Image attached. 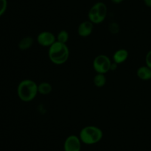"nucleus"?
Wrapping results in <instances>:
<instances>
[{"label":"nucleus","instance_id":"f03ea898","mask_svg":"<svg viewBox=\"0 0 151 151\" xmlns=\"http://www.w3.org/2000/svg\"><path fill=\"white\" fill-rule=\"evenodd\" d=\"M38 93V84L31 79H24L17 87V95L24 102H32Z\"/></svg>","mask_w":151,"mask_h":151},{"label":"nucleus","instance_id":"20e7f679","mask_svg":"<svg viewBox=\"0 0 151 151\" xmlns=\"http://www.w3.org/2000/svg\"><path fill=\"white\" fill-rule=\"evenodd\" d=\"M108 13V7L104 2L98 1L91 6L88 13V20L94 25H99L106 19Z\"/></svg>","mask_w":151,"mask_h":151},{"label":"nucleus","instance_id":"39448f33","mask_svg":"<svg viewBox=\"0 0 151 151\" xmlns=\"http://www.w3.org/2000/svg\"><path fill=\"white\" fill-rule=\"evenodd\" d=\"M111 60L108 56L100 54L96 56L93 61V68L97 73L106 74L111 70Z\"/></svg>","mask_w":151,"mask_h":151},{"label":"nucleus","instance_id":"4468645a","mask_svg":"<svg viewBox=\"0 0 151 151\" xmlns=\"http://www.w3.org/2000/svg\"><path fill=\"white\" fill-rule=\"evenodd\" d=\"M69 34L65 30H62L60 32L58 33L57 36H56V41H59V42L63 43V44H66L67 41H69Z\"/></svg>","mask_w":151,"mask_h":151},{"label":"nucleus","instance_id":"0eeeda50","mask_svg":"<svg viewBox=\"0 0 151 151\" xmlns=\"http://www.w3.org/2000/svg\"><path fill=\"white\" fill-rule=\"evenodd\" d=\"M36 41L42 47H50L56 41V36L50 31H42L38 34Z\"/></svg>","mask_w":151,"mask_h":151},{"label":"nucleus","instance_id":"423d86ee","mask_svg":"<svg viewBox=\"0 0 151 151\" xmlns=\"http://www.w3.org/2000/svg\"><path fill=\"white\" fill-rule=\"evenodd\" d=\"M81 142L79 136L75 135H70L64 141L63 149L64 151H81Z\"/></svg>","mask_w":151,"mask_h":151},{"label":"nucleus","instance_id":"9d476101","mask_svg":"<svg viewBox=\"0 0 151 151\" xmlns=\"http://www.w3.org/2000/svg\"><path fill=\"white\" fill-rule=\"evenodd\" d=\"M137 76L139 78L143 81H148L151 79V68L147 65L141 66L137 69Z\"/></svg>","mask_w":151,"mask_h":151},{"label":"nucleus","instance_id":"f8f14e48","mask_svg":"<svg viewBox=\"0 0 151 151\" xmlns=\"http://www.w3.org/2000/svg\"><path fill=\"white\" fill-rule=\"evenodd\" d=\"M38 93L43 96H47L50 94L52 91V85L50 83L47 81H43L38 84Z\"/></svg>","mask_w":151,"mask_h":151},{"label":"nucleus","instance_id":"a211bd4d","mask_svg":"<svg viewBox=\"0 0 151 151\" xmlns=\"http://www.w3.org/2000/svg\"><path fill=\"white\" fill-rule=\"evenodd\" d=\"M117 67H118L117 64H116V63H115V62H112L111 65V71L116 70V68H117Z\"/></svg>","mask_w":151,"mask_h":151},{"label":"nucleus","instance_id":"9b49d317","mask_svg":"<svg viewBox=\"0 0 151 151\" xmlns=\"http://www.w3.org/2000/svg\"><path fill=\"white\" fill-rule=\"evenodd\" d=\"M34 43V38L32 36H25L19 41L18 47L21 50H26L30 48Z\"/></svg>","mask_w":151,"mask_h":151},{"label":"nucleus","instance_id":"f3484780","mask_svg":"<svg viewBox=\"0 0 151 151\" xmlns=\"http://www.w3.org/2000/svg\"><path fill=\"white\" fill-rule=\"evenodd\" d=\"M145 64L147 67L151 68V50H149L145 56Z\"/></svg>","mask_w":151,"mask_h":151},{"label":"nucleus","instance_id":"2eb2a0df","mask_svg":"<svg viewBox=\"0 0 151 151\" xmlns=\"http://www.w3.org/2000/svg\"><path fill=\"white\" fill-rule=\"evenodd\" d=\"M109 31H110L111 33L113 34H117L119 31V25L115 22H113V23H111L109 26Z\"/></svg>","mask_w":151,"mask_h":151},{"label":"nucleus","instance_id":"dca6fc26","mask_svg":"<svg viewBox=\"0 0 151 151\" xmlns=\"http://www.w3.org/2000/svg\"><path fill=\"white\" fill-rule=\"evenodd\" d=\"M7 8V0H0V17L6 12Z\"/></svg>","mask_w":151,"mask_h":151},{"label":"nucleus","instance_id":"6ab92c4d","mask_svg":"<svg viewBox=\"0 0 151 151\" xmlns=\"http://www.w3.org/2000/svg\"><path fill=\"white\" fill-rule=\"evenodd\" d=\"M144 1L145 4L147 7H150L151 8V0H143Z\"/></svg>","mask_w":151,"mask_h":151},{"label":"nucleus","instance_id":"f257e3e1","mask_svg":"<svg viewBox=\"0 0 151 151\" xmlns=\"http://www.w3.org/2000/svg\"><path fill=\"white\" fill-rule=\"evenodd\" d=\"M70 55L69 49L66 44L56 41L48 50L50 60L56 65H62L68 61Z\"/></svg>","mask_w":151,"mask_h":151},{"label":"nucleus","instance_id":"7ed1b4c3","mask_svg":"<svg viewBox=\"0 0 151 151\" xmlns=\"http://www.w3.org/2000/svg\"><path fill=\"white\" fill-rule=\"evenodd\" d=\"M79 137L82 143L85 144H95L102 140L103 137V132L97 126L88 125L81 129L79 133Z\"/></svg>","mask_w":151,"mask_h":151},{"label":"nucleus","instance_id":"1a4fd4ad","mask_svg":"<svg viewBox=\"0 0 151 151\" xmlns=\"http://www.w3.org/2000/svg\"><path fill=\"white\" fill-rule=\"evenodd\" d=\"M129 56V53L128 50L125 48H121L116 50L113 54V62L117 65L124 63Z\"/></svg>","mask_w":151,"mask_h":151},{"label":"nucleus","instance_id":"ddd939ff","mask_svg":"<svg viewBox=\"0 0 151 151\" xmlns=\"http://www.w3.org/2000/svg\"><path fill=\"white\" fill-rule=\"evenodd\" d=\"M107 78L105 74L97 73L93 78V83L97 87H103L106 84Z\"/></svg>","mask_w":151,"mask_h":151},{"label":"nucleus","instance_id":"6e6552de","mask_svg":"<svg viewBox=\"0 0 151 151\" xmlns=\"http://www.w3.org/2000/svg\"><path fill=\"white\" fill-rule=\"evenodd\" d=\"M94 24L90 22L89 20L83 21L81 22L78 28V35L83 38L88 37L92 33L94 30Z\"/></svg>","mask_w":151,"mask_h":151},{"label":"nucleus","instance_id":"aec40b11","mask_svg":"<svg viewBox=\"0 0 151 151\" xmlns=\"http://www.w3.org/2000/svg\"><path fill=\"white\" fill-rule=\"evenodd\" d=\"M124 1H125V0H111L112 3H114V4H121V3L123 2Z\"/></svg>","mask_w":151,"mask_h":151}]
</instances>
